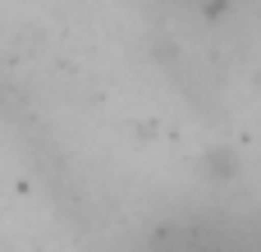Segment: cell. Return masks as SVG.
<instances>
[{
  "label": "cell",
  "instance_id": "1",
  "mask_svg": "<svg viewBox=\"0 0 261 252\" xmlns=\"http://www.w3.org/2000/svg\"><path fill=\"white\" fill-rule=\"evenodd\" d=\"M151 252H257L243 234L239 225H206V220H193V225H174L156 239Z\"/></svg>",
  "mask_w": 261,
  "mask_h": 252
}]
</instances>
